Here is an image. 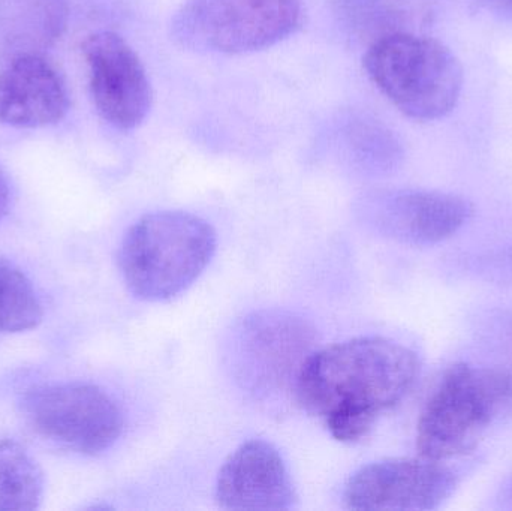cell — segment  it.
<instances>
[{
  "label": "cell",
  "mask_w": 512,
  "mask_h": 511,
  "mask_svg": "<svg viewBox=\"0 0 512 511\" xmlns=\"http://www.w3.org/2000/svg\"><path fill=\"white\" fill-rule=\"evenodd\" d=\"M68 26L65 0H0V57L42 54Z\"/></svg>",
  "instance_id": "obj_13"
},
{
  "label": "cell",
  "mask_w": 512,
  "mask_h": 511,
  "mask_svg": "<svg viewBox=\"0 0 512 511\" xmlns=\"http://www.w3.org/2000/svg\"><path fill=\"white\" fill-rule=\"evenodd\" d=\"M215 500L224 510H292L297 494L279 450L264 440L240 444L222 465Z\"/></svg>",
  "instance_id": "obj_11"
},
{
  "label": "cell",
  "mask_w": 512,
  "mask_h": 511,
  "mask_svg": "<svg viewBox=\"0 0 512 511\" xmlns=\"http://www.w3.org/2000/svg\"><path fill=\"white\" fill-rule=\"evenodd\" d=\"M23 414L39 437L86 456L111 449L125 425L117 402L87 383L35 387L24 395Z\"/></svg>",
  "instance_id": "obj_7"
},
{
  "label": "cell",
  "mask_w": 512,
  "mask_h": 511,
  "mask_svg": "<svg viewBox=\"0 0 512 511\" xmlns=\"http://www.w3.org/2000/svg\"><path fill=\"white\" fill-rule=\"evenodd\" d=\"M420 359L384 336H360L315 350L295 386L297 404L334 440L360 443L417 383Z\"/></svg>",
  "instance_id": "obj_1"
},
{
  "label": "cell",
  "mask_w": 512,
  "mask_h": 511,
  "mask_svg": "<svg viewBox=\"0 0 512 511\" xmlns=\"http://www.w3.org/2000/svg\"><path fill=\"white\" fill-rule=\"evenodd\" d=\"M484 272L495 275L501 281L512 282V248L505 249L493 260L484 261Z\"/></svg>",
  "instance_id": "obj_16"
},
{
  "label": "cell",
  "mask_w": 512,
  "mask_h": 511,
  "mask_svg": "<svg viewBox=\"0 0 512 511\" xmlns=\"http://www.w3.org/2000/svg\"><path fill=\"white\" fill-rule=\"evenodd\" d=\"M215 228L200 216L162 210L138 219L123 237L119 269L132 296L167 302L198 281L215 257Z\"/></svg>",
  "instance_id": "obj_2"
},
{
  "label": "cell",
  "mask_w": 512,
  "mask_h": 511,
  "mask_svg": "<svg viewBox=\"0 0 512 511\" xmlns=\"http://www.w3.org/2000/svg\"><path fill=\"white\" fill-rule=\"evenodd\" d=\"M456 486V474L442 462L423 456L382 459L352 474L343 491V506L348 510H435Z\"/></svg>",
  "instance_id": "obj_8"
},
{
  "label": "cell",
  "mask_w": 512,
  "mask_h": 511,
  "mask_svg": "<svg viewBox=\"0 0 512 511\" xmlns=\"http://www.w3.org/2000/svg\"><path fill=\"white\" fill-rule=\"evenodd\" d=\"M496 507L501 510H512V474L502 483L496 495Z\"/></svg>",
  "instance_id": "obj_19"
},
{
  "label": "cell",
  "mask_w": 512,
  "mask_h": 511,
  "mask_svg": "<svg viewBox=\"0 0 512 511\" xmlns=\"http://www.w3.org/2000/svg\"><path fill=\"white\" fill-rule=\"evenodd\" d=\"M69 110L60 72L42 54L6 60L0 69V123L14 128L54 125Z\"/></svg>",
  "instance_id": "obj_12"
},
{
  "label": "cell",
  "mask_w": 512,
  "mask_h": 511,
  "mask_svg": "<svg viewBox=\"0 0 512 511\" xmlns=\"http://www.w3.org/2000/svg\"><path fill=\"white\" fill-rule=\"evenodd\" d=\"M481 5L496 17L512 21V0H481Z\"/></svg>",
  "instance_id": "obj_17"
},
{
  "label": "cell",
  "mask_w": 512,
  "mask_h": 511,
  "mask_svg": "<svg viewBox=\"0 0 512 511\" xmlns=\"http://www.w3.org/2000/svg\"><path fill=\"white\" fill-rule=\"evenodd\" d=\"M90 93L102 119L120 131L138 128L152 110L153 90L134 48L114 32H96L81 44Z\"/></svg>",
  "instance_id": "obj_9"
},
{
  "label": "cell",
  "mask_w": 512,
  "mask_h": 511,
  "mask_svg": "<svg viewBox=\"0 0 512 511\" xmlns=\"http://www.w3.org/2000/svg\"><path fill=\"white\" fill-rule=\"evenodd\" d=\"M361 221L379 236L409 246H432L456 236L474 207L450 192L403 189L373 195L361 204Z\"/></svg>",
  "instance_id": "obj_10"
},
{
  "label": "cell",
  "mask_w": 512,
  "mask_h": 511,
  "mask_svg": "<svg viewBox=\"0 0 512 511\" xmlns=\"http://www.w3.org/2000/svg\"><path fill=\"white\" fill-rule=\"evenodd\" d=\"M363 63L379 92L409 119H442L459 102L462 65L436 39L408 32L384 33L372 42Z\"/></svg>",
  "instance_id": "obj_4"
},
{
  "label": "cell",
  "mask_w": 512,
  "mask_h": 511,
  "mask_svg": "<svg viewBox=\"0 0 512 511\" xmlns=\"http://www.w3.org/2000/svg\"><path fill=\"white\" fill-rule=\"evenodd\" d=\"M316 332L295 312H252L230 332L225 359L240 390L258 404L295 393L301 369L315 353Z\"/></svg>",
  "instance_id": "obj_5"
},
{
  "label": "cell",
  "mask_w": 512,
  "mask_h": 511,
  "mask_svg": "<svg viewBox=\"0 0 512 511\" xmlns=\"http://www.w3.org/2000/svg\"><path fill=\"white\" fill-rule=\"evenodd\" d=\"M502 336H504L505 342H507L508 347L512 350V317L504 321Z\"/></svg>",
  "instance_id": "obj_20"
},
{
  "label": "cell",
  "mask_w": 512,
  "mask_h": 511,
  "mask_svg": "<svg viewBox=\"0 0 512 511\" xmlns=\"http://www.w3.org/2000/svg\"><path fill=\"white\" fill-rule=\"evenodd\" d=\"M11 204V186H9L8 177L0 168V221L5 218Z\"/></svg>",
  "instance_id": "obj_18"
},
{
  "label": "cell",
  "mask_w": 512,
  "mask_h": 511,
  "mask_svg": "<svg viewBox=\"0 0 512 511\" xmlns=\"http://www.w3.org/2000/svg\"><path fill=\"white\" fill-rule=\"evenodd\" d=\"M301 23L297 0H188L171 20L180 47L246 54L279 44Z\"/></svg>",
  "instance_id": "obj_6"
},
{
  "label": "cell",
  "mask_w": 512,
  "mask_h": 511,
  "mask_svg": "<svg viewBox=\"0 0 512 511\" xmlns=\"http://www.w3.org/2000/svg\"><path fill=\"white\" fill-rule=\"evenodd\" d=\"M44 474L26 447L0 441V511H32L44 498Z\"/></svg>",
  "instance_id": "obj_14"
},
{
  "label": "cell",
  "mask_w": 512,
  "mask_h": 511,
  "mask_svg": "<svg viewBox=\"0 0 512 511\" xmlns=\"http://www.w3.org/2000/svg\"><path fill=\"white\" fill-rule=\"evenodd\" d=\"M512 410V371L457 363L427 398L417 425L420 456L445 462L474 450Z\"/></svg>",
  "instance_id": "obj_3"
},
{
  "label": "cell",
  "mask_w": 512,
  "mask_h": 511,
  "mask_svg": "<svg viewBox=\"0 0 512 511\" xmlns=\"http://www.w3.org/2000/svg\"><path fill=\"white\" fill-rule=\"evenodd\" d=\"M44 317L32 282L11 261L0 258V333L35 329Z\"/></svg>",
  "instance_id": "obj_15"
}]
</instances>
